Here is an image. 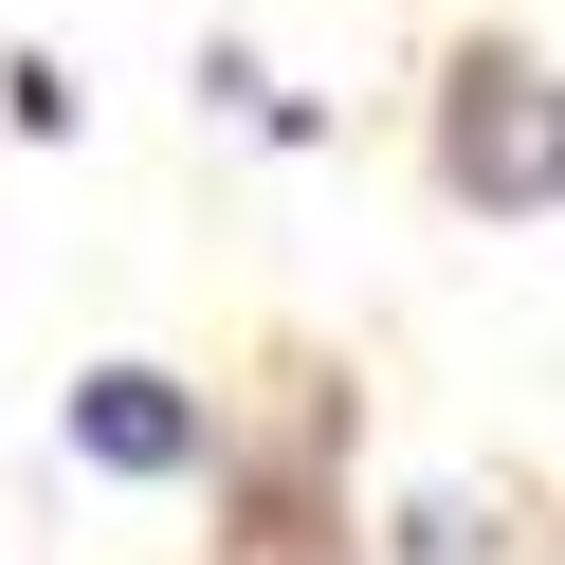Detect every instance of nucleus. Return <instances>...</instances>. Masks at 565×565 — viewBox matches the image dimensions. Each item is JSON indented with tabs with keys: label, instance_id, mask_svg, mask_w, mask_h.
<instances>
[{
	"label": "nucleus",
	"instance_id": "2",
	"mask_svg": "<svg viewBox=\"0 0 565 565\" xmlns=\"http://www.w3.org/2000/svg\"><path fill=\"white\" fill-rule=\"evenodd\" d=\"M74 438L110 456V475H183V456H201V402H183L164 365H92V383H74Z\"/></svg>",
	"mask_w": 565,
	"mask_h": 565
},
{
	"label": "nucleus",
	"instance_id": "1",
	"mask_svg": "<svg viewBox=\"0 0 565 565\" xmlns=\"http://www.w3.org/2000/svg\"><path fill=\"white\" fill-rule=\"evenodd\" d=\"M438 164H456V201H565V92L511 74V55H475V74H456Z\"/></svg>",
	"mask_w": 565,
	"mask_h": 565
}]
</instances>
